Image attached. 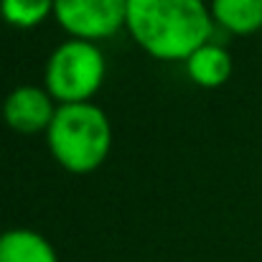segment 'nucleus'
Returning a JSON list of instances; mask_svg holds the SVG:
<instances>
[{"label": "nucleus", "instance_id": "nucleus-3", "mask_svg": "<svg viewBox=\"0 0 262 262\" xmlns=\"http://www.w3.org/2000/svg\"><path fill=\"white\" fill-rule=\"evenodd\" d=\"M107 77L104 51L84 38H67L59 43L43 69V87L56 104L92 102Z\"/></svg>", "mask_w": 262, "mask_h": 262}, {"label": "nucleus", "instance_id": "nucleus-2", "mask_svg": "<svg viewBox=\"0 0 262 262\" xmlns=\"http://www.w3.org/2000/svg\"><path fill=\"white\" fill-rule=\"evenodd\" d=\"M54 161L69 173L84 176L104 166L112 150V125L102 107L92 102L59 104L46 130Z\"/></svg>", "mask_w": 262, "mask_h": 262}, {"label": "nucleus", "instance_id": "nucleus-4", "mask_svg": "<svg viewBox=\"0 0 262 262\" xmlns=\"http://www.w3.org/2000/svg\"><path fill=\"white\" fill-rule=\"evenodd\" d=\"M54 18L69 38L104 41L127 20V0H54Z\"/></svg>", "mask_w": 262, "mask_h": 262}, {"label": "nucleus", "instance_id": "nucleus-7", "mask_svg": "<svg viewBox=\"0 0 262 262\" xmlns=\"http://www.w3.org/2000/svg\"><path fill=\"white\" fill-rule=\"evenodd\" d=\"M0 262H59V255L41 232L13 227L0 234Z\"/></svg>", "mask_w": 262, "mask_h": 262}, {"label": "nucleus", "instance_id": "nucleus-9", "mask_svg": "<svg viewBox=\"0 0 262 262\" xmlns=\"http://www.w3.org/2000/svg\"><path fill=\"white\" fill-rule=\"evenodd\" d=\"M0 15L13 28H36L54 15V0H0Z\"/></svg>", "mask_w": 262, "mask_h": 262}, {"label": "nucleus", "instance_id": "nucleus-6", "mask_svg": "<svg viewBox=\"0 0 262 262\" xmlns=\"http://www.w3.org/2000/svg\"><path fill=\"white\" fill-rule=\"evenodd\" d=\"M186 74L193 84L204 89H216L222 84H227V79L232 77V69H234V61H232V54L227 46L222 43H204L199 46L186 61Z\"/></svg>", "mask_w": 262, "mask_h": 262}, {"label": "nucleus", "instance_id": "nucleus-8", "mask_svg": "<svg viewBox=\"0 0 262 262\" xmlns=\"http://www.w3.org/2000/svg\"><path fill=\"white\" fill-rule=\"evenodd\" d=\"M211 18L234 36H252L262 28V0H211Z\"/></svg>", "mask_w": 262, "mask_h": 262}, {"label": "nucleus", "instance_id": "nucleus-1", "mask_svg": "<svg viewBox=\"0 0 262 262\" xmlns=\"http://www.w3.org/2000/svg\"><path fill=\"white\" fill-rule=\"evenodd\" d=\"M127 33L158 61H186L209 43L214 18L204 0H127Z\"/></svg>", "mask_w": 262, "mask_h": 262}, {"label": "nucleus", "instance_id": "nucleus-5", "mask_svg": "<svg viewBox=\"0 0 262 262\" xmlns=\"http://www.w3.org/2000/svg\"><path fill=\"white\" fill-rule=\"evenodd\" d=\"M56 99L49 94L46 87L38 84H20L15 87L3 102V120L10 130L20 135H36L46 133L54 115H56Z\"/></svg>", "mask_w": 262, "mask_h": 262}]
</instances>
